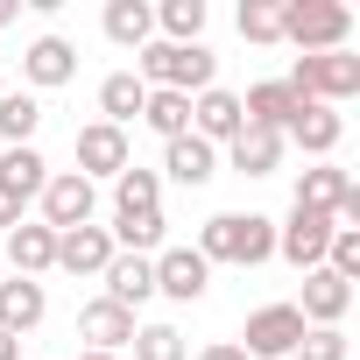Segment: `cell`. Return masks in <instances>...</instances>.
Here are the masks:
<instances>
[{
  "label": "cell",
  "instance_id": "1",
  "mask_svg": "<svg viewBox=\"0 0 360 360\" xmlns=\"http://www.w3.org/2000/svg\"><path fill=\"white\" fill-rule=\"evenodd\" d=\"M134 78L148 85V92H184V99H198V92H212V78H219V57L205 50V43H141L134 50Z\"/></svg>",
  "mask_w": 360,
  "mask_h": 360
},
{
  "label": "cell",
  "instance_id": "2",
  "mask_svg": "<svg viewBox=\"0 0 360 360\" xmlns=\"http://www.w3.org/2000/svg\"><path fill=\"white\" fill-rule=\"evenodd\" d=\"M198 255L205 262H233V269H262V262H276V219H262V212H212L198 226Z\"/></svg>",
  "mask_w": 360,
  "mask_h": 360
},
{
  "label": "cell",
  "instance_id": "3",
  "mask_svg": "<svg viewBox=\"0 0 360 360\" xmlns=\"http://www.w3.org/2000/svg\"><path fill=\"white\" fill-rule=\"evenodd\" d=\"M353 36V8L346 0H283V43H297L304 57L346 50Z\"/></svg>",
  "mask_w": 360,
  "mask_h": 360
},
{
  "label": "cell",
  "instance_id": "4",
  "mask_svg": "<svg viewBox=\"0 0 360 360\" xmlns=\"http://www.w3.org/2000/svg\"><path fill=\"white\" fill-rule=\"evenodd\" d=\"M297 99H318V106H339L360 92V57L353 50H325V57H297L290 78H283Z\"/></svg>",
  "mask_w": 360,
  "mask_h": 360
},
{
  "label": "cell",
  "instance_id": "5",
  "mask_svg": "<svg viewBox=\"0 0 360 360\" xmlns=\"http://www.w3.org/2000/svg\"><path fill=\"white\" fill-rule=\"evenodd\" d=\"M297 205L325 212L339 233H360V184H353L339 162H311V169L297 176Z\"/></svg>",
  "mask_w": 360,
  "mask_h": 360
},
{
  "label": "cell",
  "instance_id": "6",
  "mask_svg": "<svg viewBox=\"0 0 360 360\" xmlns=\"http://www.w3.org/2000/svg\"><path fill=\"white\" fill-rule=\"evenodd\" d=\"M304 332H311V325L297 318V304H262V311H248V332H240L248 346H240V353H248V360H290Z\"/></svg>",
  "mask_w": 360,
  "mask_h": 360
},
{
  "label": "cell",
  "instance_id": "7",
  "mask_svg": "<svg viewBox=\"0 0 360 360\" xmlns=\"http://www.w3.org/2000/svg\"><path fill=\"white\" fill-rule=\"evenodd\" d=\"M332 219L325 212H311V205H290V219L276 226V255L290 262V269H325V248H332Z\"/></svg>",
  "mask_w": 360,
  "mask_h": 360
},
{
  "label": "cell",
  "instance_id": "8",
  "mask_svg": "<svg viewBox=\"0 0 360 360\" xmlns=\"http://www.w3.org/2000/svg\"><path fill=\"white\" fill-rule=\"evenodd\" d=\"M205 290H212V262H205L198 248H162V255H155V297L198 304Z\"/></svg>",
  "mask_w": 360,
  "mask_h": 360
},
{
  "label": "cell",
  "instance_id": "9",
  "mask_svg": "<svg viewBox=\"0 0 360 360\" xmlns=\"http://www.w3.org/2000/svg\"><path fill=\"white\" fill-rule=\"evenodd\" d=\"M92 205H99V191L85 184L78 169H57L50 184H43V226H50V233H71V226H92Z\"/></svg>",
  "mask_w": 360,
  "mask_h": 360
},
{
  "label": "cell",
  "instance_id": "10",
  "mask_svg": "<svg viewBox=\"0 0 360 360\" xmlns=\"http://www.w3.org/2000/svg\"><path fill=\"white\" fill-rule=\"evenodd\" d=\"M22 92H57V85H71L78 78V43H64V36H36L29 50H22Z\"/></svg>",
  "mask_w": 360,
  "mask_h": 360
},
{
  "label": "cell",
  "instance_id": "11",
  "mask_svg": "<svg viewBox=\"0 0 360 360\" xmlns=\"http://www.w3.org/2000/svg\"><path fill=\"white\" fill-rule=\"evenodd\" d=\"M134 155H127V127H106V120H92V127H78V176L92 184V176H120Z\"/></svg>",
  "mask_w": 360,
  "mask_h": 360
},
{
  "label": "cell",
  "instance_id": "12",
  "mask_svg": "<svg viewBox=\"0 0 360 360\" xmlns=\"http://www.w3.org/2000/svg\"><path fill=\"white\" fill-rule=\"evenodd\" d=\"M0 255L15 262V276H50L57 269V233L43 226V219H22V226H8V240H0Z\"/></svg>",
  "mask_w": 360,
  "mask_h": 360
},
{
  "label": "cell",
  "instance_id": "13",
  "mask_svg": "<svg viewBox=\"0 0 360 360\" xmlns=\"http://www.w3.org/2000/svg\"><path fill=\"white\" fill-rule=\"evenodd\" d=\"M240 127H248V113H240V92L212 85V92H198V99H191V134H198V141H212V148H219V141H233Z\"/></svg>",
  "mask_w": 360,
  "mask_h": 360
},
{
  "label": "cell",
  "instance_id": "14",
  "mask_svg": "<svg viewBox=\"0 0 360 360\" xmlns=\"http://www.w3.org/2000/svg\"><path fill=\"white\" fill-rule=\"evenodd\" d=\"M339 134H346L339 106H318V99H304V106H297V120L283 127V141H297V148H304V155H318V162H332Z\"/></svg>",
  "mask_w": 360,
  "mask_h": 360
},
{
  "label": "cell",
  "instance_id": "15",
  "mask_svg": "<svg viewBox=\"0 0 360 360\" xmlns=\"http://www.w3.org/2000/svg\"><path fill=\"white\" fill-rule=\"evenodd\" d=\"M78 339H85V353H120L134 339V311H120L113 297H92L78 311Z\"/></svg>",
  "mask_w": 360,
  "mask_h": 360
},
{
  "label": "cell",
  "instance_id": "16",
  "mask_svg": "<svg viewBox=\"0 0 360 360\" xmlns=\"http://www.w3.org/2000/svg\"><path fill=\"white\" fill-rule=\"evenodd\" d=\"M106 262H113V233H106V226H71V233H57V269H64V276H106Z\"/></svg>",
  "mask_w": 360,
  "mask_h": 360
},
{
  "label": "cell",
  "instance_id": "17",
  "mask_svg": "<svg viewBox=\"0 0 360 360\" xmlns=\"http://www.w3.org/2000/svg\"><path fill=\"white\" fill-rule=\"evenodd\" d=\"M353 311V283H339L332 269H304V304H297V318L304 325H339Z\"/></svg>",
  "mask_w": 360,
  "mask_h": 360
},
{
  "label": "cell",
  "instance_id": "18",
  "mask_svg": "<svg viewBox=\"0 0 360 360\" xmlns=\"http://www.w3.org/2000/svg\"><path fill=\"white\" fill-rule=\"evenodd\" d=\"M162 169H169L184 191H198V184H212V176H219V148L198 141V134H176V141H162Z\"/></svg>",
  "mask_w": 360,
  "mask_h": 360
},
{
  "label": "cell",
  "instance_id": "19",
  "mask_svg": "<svg viewBox=\"0 0 360 360\" xmlns=\"http://www.w3.org/2000/svg\"><path fill=\"white\" fill-rule=\"evenodd\" d=\"M283 148H290L283 134H269V127H240V134L226 141V162H233L240 176H276V169H283Z\"/></svg>",
  "mask_w": 360,
  "mask_h": 360
},
{
  "label": "cell",
  "instance_id": "20",
  "mask_svg": "<svg viewBox=\"0 0 360 360\" xmlns=\"http://www.w3.org/2000/svg\"><path fill=\"white\" fill-rule=\"evenodd\" d=\"M106 297H113L120 311L148 304V297H155V255H113V262H106Z\"/></svg>",
  "mask_w": 360,
  "mask_h": 360
},
{
  "label": "cell",
  "instance_id": "21",
  "mask_svg": "<svg viewBox=\"0 0 360 360\" xmlns=\"http://www.w3.org/2000/svg\"><path fill=\"white\" fill-rule=\"evenodd\" d=\"M297 92L283 85V78H269V85H248V99H240V113H248V127H269V134H283L290 120H297Z\"/></svg>",
  "mask_w": 360,
  "mask_h": 360
},
{
  "label": "cell",
  "instance_id": "22",
  "mask_svg": "<svg viewBox=\"0 0 360 360\" xmlns=\"http://www.w3.org/2000/svg\"><path fill=\"white\" fill-rule=\"evenodd\" d=\"M43 311H50V297H43V283H29V276H15V283H0V332H36L43 325Z\"/></svg>",
  "mask_w": 360,
  "mask_h": 360
},
{
  "label": "cell",
  "instance_id": "23",
  "mask_svg": "<svg viewBox=\"0 0 360 360\" xmlns=\"http://www.w3.org/2000/svg\"><path fill=\"white\" fill-rule=\"evenodd\" d=\"M99 29H106V43L141 50V43H155V8H148V0H106Z\"/></svg>",
  "mask_w": 360,
  "mask_h": 360
},
{
  "label": "cell",
  "instance_id": "24",
  "mask_svg": "<svg viewBox=\"0 0 360 360\" xmlns=\"http://www.w3.org/2000/svg\"><path fill=\"white\" fill-rule=\"evenodd\" d=\"M134 212H162V176L127 162V169L113 176V219H134Z\"/></svg>",
  "mask_w": 360,
  "mask_h": 360
},
{
  "label": "cell",
  "instance_id": "25",
  "mask_svg": "<svg viewBox=\"0 0 360 360\" xmlns=\"http://www.w3.org/2000/svg\"><path fill=\"white\" fill-rule=\"evenodd\" d=\"M141 99H148V85H141L134 71H113V78H99V120H106V127H127V120H141Z\"/></svg>",
  "mask_w": 360,
  "mask_h": 360
},
{
  "label": "cell",
  "instance_id": "26",
  "mask_svg": "<svg viewBox=\"0 0 360 360\" xmlns=\"http://www.w3.org/2000/svg\"><path fill=\"white\" fill-rule=\"evenodd\" d=\"M36 127H43V99L36 92H0V141L36 148Z\"/></svg>",
  "mask_w": 360,
  "mask_h": 360
},
{
  "label": "cell",
  "instance_id": "27",
  "mask_svg": "<svg viewBox=\"0 0 360 360\" xmlns=\"http://www.w3.org/2000/svg\"><path fill=\"white\" fill-rule=\"evenodd\" d=\"M0 184H8L15 198H43V184H50L43 148H0Z\"/></svg>",
  "mask_w": 360,
  "mask_h": 360
},
{
  "label": "cell",
  "instance_id": "28",
  "mask_svg": "<svg viewBox=\"0 0 360 360\" xmlns=\"http://www.w3.org/2000/svg\"><path fill=\"white\" fill-rule=\"evenodd\" d=\"M141 127L162 134V141L191 134V99H184V92H148V99H141Z\"/></svg>",
  "mask_w": 360,
  "mask_h": 360
},
{
  "label": "cell",
  "instance_id": "29",
  "mask_svg": "<svg viewBox=\"0 0 360 360\" xmlns=\"http://www.w3.org/2000/svg\"><path fill=\"white\" fill-rule=\"evenodd\" d=\"M155 29H162V43H198L205 36V0H162Z\"/></svg>",
  "mask_w": 360,
  "mask_h": 360
},
{
  "label": "cell",
  "instance_id": "30",
  "mask_svg": "<svg viewBox=\"0 0 360 360\" xmlns=\"http://www.w3.org/2000/svg\"><path fill=\"white\" fill-rule=\"evenodd\" d=\"M134 360H191V346H184V332L176 325H134Z\"/></svg>",
  "mask_w": 360,
  "mask_h": 360
},
{
  "label": "cell",
  "instance_id": "31",
  "mask_svg": "<svg viewBox=\"0 0 360 360\" xmlns=\"http://www.w3.org/2000/svg\"><path fill=\"white\" fill-rule=\"evenodd\" d=\"M240 36L248 43H283V0H240Z\"/></svg>",
  "mask_w": 360,
  "mask_h": 360
},
{
  "label": "cell",
  "instance_id": "32",
  "mask_svg": "<svg viewBox=\"0 0 360 360\" xmlns=\"http://www.w3.org/2000/svg\"><path fill=\"white\" fill-rule=\"evenodd\" d=\"M290 360H346V332H339V325H311Z\"/></svg>",
  "mask_w": 360,
  "mask_h": 360
},
{
  "label": "cell",
  "instance_id": "33",
  "mask_svg": "<svg viewBox=\"0 0 360 360\" xmlns=\"http://www.w3.org/2000/svg\"><path fill=\"white\" fill-rule=\"evenodd\" d=\"M325 269H332L339 283H353V276H360V233H332V248H325Z\"/></svg>",
  "mask_w": 360,
  "mask_h": 360
},
{
  "label": "cell",
  "instance_id": "34",
  "mask_svg": "<svg viewBox=\"0 0 360 360\" xmlns=\"http://www.w3.org/2000/svg\"><path fill=\"white\" fill-rule=\"evenodd\" d=\"M22 205H29V198H15L8 184H0V226H22Z\"/></svg>",
  "mask_w": 360,
  "mask_h": 360
},
{
  "label": "cell",
  "instance_id": "35",
  "mask_svg": "<svg viewBox=\"0 0 360 360\" xmlns=\"http://www.w3.org/2000/svg\"><path fill=\"white\" fill-rule=\"evenodd\" d=\"M198 360H248V353H240V346H233V339H212V346H205V353H198Z\"/></svg>",
  "mask_w": 360,
  "mask_h": 360
},
{
  "label": "cell",
  "instance_id": "36",
  "mask_svg": "<svg viewBox=\"0 0 360 360\" xmlns=\"http://www.w3.org/2000/svg\"><path fill=\"white\" fill-rule=\"evenodd\" d=\"M0 360H22V339L15 332H0Z\"/></svg>",
  "mask_w": 360,
  "mask_h": 360
},
{
  "label": "cell",
  "instance_id": "37",
  "mask_svg": "<svg viewBox=\"0 0 360 360\" xmlns=\"http://www.w3.org/2000/svg\"><path fill=\"white\" fill-rule=\"evenodd\" d=\"M15 15H22V0H0V29H8V22H15Z\"/></svg>",
  "mask_w": 360,
  "mask_h": 360
},
{
  "label": "cell",
  "instance_id": "38",
  "mask_svg": "<svg viewBox=\"0 0 360 360\" xmlns=\"http://www.w3.org/2000/svg\"><path fill=\"white\" fill-rule=\"evenodd\" d=\"M78 360H120V353H78Z\"/></svg>",
  "mask_w": 360,
  "mask_h": 360
}]
</instances>
